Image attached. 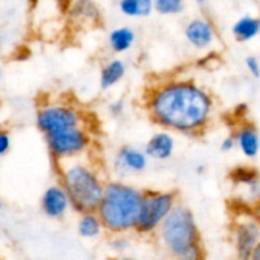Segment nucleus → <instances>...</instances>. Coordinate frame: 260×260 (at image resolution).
<instances>
[{"instance_id":"f3484780","label":"nucleus","mask_w":260,"mask_h":260,"mask_svg":"<svg viewBox=\"0 0 260 260\" xmlns=\"http://www.w3.org/2000/svg\"><path fill=\"white\" fill-rule=\"evenodd\" d=\"M76 233L83 239H96L106 233L102 223L101 218L96 212H86L79 215L78 222H76Z\"/></svg>"},{"instance_id":"5701e85b","label":"nucleus","mask_w":260,"mask_h":260,"mask_svg":"<svg viewBox=\"0 0 260 260\" xmlns=\"http://www.w3.org/2000/svg\"><path fill=\"white\" fill-rule=\"evenodd\" d=\"M245 66L248 69V71L250 73V75H253L254 78L259 79L260 78V61L256 56L250 55L245 57Z\"/></svg>"},{"instance_id":"ddd939ff","label":"nucleus","mask_w":260,"mask_h":260,"mask_svg":"<svg viewBox=\"0 0 260 260\" xmlns=\"http://www.w3.org/2000/svg\"><path fill=\"white\" fill-rule=\"evenodd\" d=\"M236 141V147L248 159L258 156L260 151V135L258 128L250 122H243L233 132Z\"/></svg>"},{"instance_id":"f257e3e1","label":"nucleus","mask_w":260,"mask_h":260,"mask_svg":"<svg viewBox=\"0 0 260 260\" xmlns=\"http://www.w3.org/2000/svg\"><path fill=\"white\" fill-rule=\"evenodd\" d=\"M144 107L149 118L164 131L200 136L212 123L216 101L197 81L170 78L147 89Z\"/></svg>"},{"instance_id":"7c9ffc66","label":"nucleus","mask_w":260,"mask_h":260,"mask_svg":"<svg viewBox=\"0 0 260 260\" xmlns=\"http://www.w3.org/2000/svg\"><path fill=\"white\" fill-rule=\"evenodd\" d=\"M108 260H124V259H122V258H118V256H114V258H109Z\"/></svg>"},{"instance_id":"f03ea898","label":"nucleus","mask_w":260,"mask_h":260,"mask_svg":"<svg viewBox=\"0 0 260 260\" xmlns=\"http://www.w3.org/2000/svg\"><path fill=\"white\" fill-rule=\"evenodd\" d=\"M88 155L55 162L58 183L68 193L71 210L79 215L95 212L107 183L99 165L86 160Z\"/></svg>"},{"instance_id":"9b49d317","label":"nucleus","mask_w":260,"mask_h":260,"mask_svg":"<svg viewBox=\"0 0 260 260\" xmlns=\"http://www.w3.org/2000/svg\"><path fill=\"white\" fill-rule=\"evenodd\" d=\"M184 37L192 47L206 50L216 41V28L208 18H192L184 27Z\"/></svg>"},{"instance_id":"c85d7f7f","label":"nucleus","mask_w":260,"mask_h":260,"mask_svg":"<svg viewBox=\"0 0 260 260\" xmlns=\"http://www.w3.org/2000/svg\"><path fill=\"white\" fill-rule=\"evenodd\" d=\"M4 208H5L4 202H3V200H2V198H0V215H2V212H3V211H4Z\"/></svg>"},{"instance_id":"72a5a7b5","label":"nucleus","mask_w":260,"mask_h":260,"mask_svg":"<svg viewBox=\"0 0 260 260\" xmlns=\"http://www.w3.org/2000/svg\"><path fill=\"white\" fill-rule=\"evenodd\" d=\"M0 47H2V40H0Z\"/></svg>"},{"instance_id":"412c9836","label":"nucleus","mask_w":260,"mask_h":260,"mask_svg":"<svg viewBox=\"0 0 260 260\" xmlns=\"http://www.w3.org/2000/svg\"><path fill=\"white\" fill-rule=\"evenodd\" d=\"M185 2L183 0H155L154 10L161 15H177L185 10Z\"/></svg>"},{"instance_id":"423d86ee","label":"nucleus","mask_w":260,"mask_h":260,"mask_svg":"<svg viewBox=\"0 0 260 260\" xmlns=\"http://www.w3.org/2000/svg\"><path fill=\"white\" fill-rule=\"evenodd\" d=\"M45 142L55 164L88 155L93 145V139L88 127L84 124L45 135Z\"/></svg>"},{"instance_id":"4be33fe9","label":"nucleus","mask_w":260,"mask_h":260,"mask_svg":"<svg viewBox=\"0 0 260 260\" xmlns=\"http://www.w3.org/2000/svg\"><path fill=\"white\" fill-rule=\"evenodd\" d=\"M108 245L117 254H123L131 246V240L127 235H111V240L108 241Z\"/></svg>"},{"instance_id":"2f4dec72","label":"nucleus","mask_w":260,"mask_h":260,"mask_svg":"<svg viewBox=\"0 0 260 260\" xmlns=\"http://www.w3.org/2000/svg\"><path fill=\"white\" fill-rule=\"evenodd\" d=\"M2 106H3V101H2V98H0V109H2Z\"/></svg>"},{"instance_id":"393cba45","label":"nucleus","mask_w":260,"mask_h":260,"mask_svg":"<svg viewBox=\"0 0 260 260\" xmlns=\"http://www.w3.org/2000/svg\"><path fill=\"white\" fill-rule=\"evenodd\" d=\"M124 109H126V102L122 98H118L116 99V101L111 102V104L108 106L109 114H111L112 117H114V118L121 117L122 114L124 113Z\"/></svg>"},{"instance_id":"dca6fc26","label":"nucleus","mask_w":260,"mask_h":260,"mask_svg":"<svg viewBox=\"0 0 260 260\" xmlns=\"http://www.w3.org/2000/svg\"><path fill=\"white\" fill-rule=\"evenodd\" d=\"M260 18L254 15H243L231 27V33L238 42H249L258 37Z\"/></svg>"},{"instance_id":"f8f14e48","label":"nucleus","mask_w":260,"mask_h":260,"mask_svg":"<svg viewBox=\"0 0 260 260\" xmlns=\"http://www.w3.org/2000/svg\"><path fill=\"white\" fill-rule=\"evenodd\" d=\"M144 152L149 159L165 161L175 152V139L172 132L161 129L152 134L144 145Z\"/></svg>"},{"instance_id":"6e6552de","label":"nucleus","mask_w":260,"mask_h":260,"mask_svg":"<svg viewBox=\"0 0 260 260\" xmlns=\"http://www.w3.org/2000/svg\"><path fill=\"white\" fill-rule=\"evenodd\" d=\"M230 236L236 259L250 260L260 244V221L250 210L240 207L231 221Z\"/></svg>"},{"instance_id":"7ed1b4c3","label":"nucleus","mask_w":260,"mask_h":260,"mask_svg":"<svg viewBox=\"0 0 260 260\" xmlns=\"http://www.w3.org/2000/svg\"><path fill=\"white\" fill-rule=\"evenodd\" d=\"M155 235L170 260H206L196 216L184 203L179 202L173 208Z\"/></svg>"},{"instance_id":"c756f323","label":"nucleus","mask_w":260,"mask_h":260,"mask_svg":"<svg viewBox=\"0 0 260 260\" xmlns=\"http://www.w3.org/2000/svg\"><path fill=\"white\" fill-rule=\"evenodd\" d=\"M3 75H4V70H3V66L0 65V79L3 78Z\"/></svg>"},{"instance_id":"a878e982","label":"nucleus","mask_w":260,"mask_h":260,"mask_svg":"<svg viewBox=\"0 0 260 260\" xmlns=\"http://www.w3.org/2000/svg\"><path fill=\"white\" fill-rule=\"evenodd\" d=\"M235 147H236V141H235V137H234L233 132L221 140L220 150L222 152H230V151H233Z\"/></svg>"},{"instance_id":"1a4fd4ad","label":"nucleus","mask_w":260,"mask_h":260,"mask_svg":"<svg viewBox=\"0 0 260 260\" xmlns=\"http://www.w3.org/2000/svg\"><path fill=\"white\" fill-rule=\"evenodd\" d=\"M149 157L142 147L135 145H122L116 150L112 159V172L117 180H123L144 173L149 167Z\"/></svg>"},{"instance_id":"4468645a","label":"nucleus","mask_w":260,"mask_h":260,"mask_svg":"<svg viewBox=\"0 0 260 260\" xmlns=\"http://www.w3.org/2000/svg\"><path fill=\"white\" fill-rule=\"evenodd\" d=\"M127 73V66L122 58L114 57L107 61L101 69L99 85L102 90H108L123 80Z\"/></svg>"},{"instance_id":"b1692460","label":"nucleus","mask_w":260,"mask_h":260,"mask_svg":"<svg viewBox=\"0 0 260 260\" xmlns=\"http://www.w3.org/2000/svg\"><path fill=\"white\" fill-rule=\"evenodd\" d=\"M12 147V137L8 129L0 128V156H4L10 151Z\"/></svg>"},{"instance_id":"a211bd4d","label":"nucleus","mask_w":260,"mask_h":260,"mask_svg":"<svg viewBox=\"0 0 260 260\" xmlns=\"http://www.w3.org/2000/svg\"><path fill=\"white\" fill-rule=\"evenodd\" d=\"M118 9L129 18H146L155 12L152 0H121Z\"/></svg>"},{"instance_id":"2eb2a0df","label":"nucleus","mask_w":260,"mask_h":260,"mask_svg":"<svg viewBox=\"0 0 260 260\" xmlns=\"http://www.w3.org/2000/svg\"><path fill=\"white\" fill-rule=\"evenodd\" d=\"M107 41L114 53H124L131 50L136 42V32L129 25H119L109 32Z\"/></svg>"},{"instance_id":"6ab92c4d","label":"nucleus","mask_w":260,"mask_h":260,"mask_svg":"<svg viewBox=\"0 0 260 260\" xmlns=\"http://www.w3.org/2000/svg\"><path fill=\"white\" fill-rule=\"evenodd\" d=\"M260 175L258 170L251 167H245V165L234 168L233 170H230V174H229L230 182L233 183L235 188H240L244 187V185L250 184L251 182L258 179Z\"/></svg>"},{"instance_id":"20e7f679","label":"nucleus","mask_w":260,"mask_h":260,"mask_svg":"<svg viewBox=\"0 0 260 260\" xmlns=\"http://www.w3.org/2000/svg\"><path fill=\"white\" fill-rule=\"evenodd\" d=\"M144 192L123 180H107L103 198L95 211L106 233L127 235L136 230Z\"/></svg>"},{"instance_id":"9d476101","label":"nucleus","mask_w":260,"mask_h":260,"mask_svg":"<svg viewBox=\"0 0 260 260\" xmlns=\"http://www.w3.org/2000/svg\"><path fill=\"white\" fill-rule=\"evenodd\" d=\"M41 210L43 215L52 220H61L71 210V203L68 193L60 183L51 184L43 190L41 197Z\"/></svg>"},{"instance_id":"0eeeda50","label":"nucleus","mask_w":260,"mask_h":260,"mask_svg":"<svg viewBox=\"0 0 260 260\" xmlns=\"http://www.w3.org/2000/svg\"><path fill=\"white\" fill-rule=\"evenodd\" d=\"M83 112L66 102H52L41 106L36 112V126L45 135L73 127L84 126Z\"/></svg>"},{"instance_id":"cd10ccee","label":"nucleus","mask_w":260,"mask_h":260,"mask_svg":"<svg viewBox=\"0 0 260 260\" xmlns=\"http://www.w3.org/2000/svg\"><path fill=\"white\" fill-rule=\"evenodd\" d=\"M250 260H260V244L256 246V249L253 251V254H251Z\"/></svg>"},{"instance_id":"39448f33","label":"nucleus","mask_w":260,"mask_h":260,"mask_svg":"<svg viewBox=\"0 0 260 260\" xmlns=\"http://www.w3.org/2000/svg\"><path fill=\"white\" fill-rule=\"evenodd\" d=\"M178 203L179 194L175 190H145L135 233L140 235L156 234L157 229Z\"/></svg>"},{"instance_id":"bb28decb","label":"nucleus","mask_w":260,"mask_h":260,"mask_svg":"<svg viewBox=\"0 0 260 260\" xmlns=\"http://www.w3.org/2000/svg\"><path fill=\"white\" fill-rule=\"evenodd\" d=\"M250 211H251V213H253V215L255 216V217L260 221V201H259L258 203H256L255 206H254L253 208H251Z\"/></svg>"},{"instance_id":"aec40b11","label":"nucleus","mask_w":260,"mask_h":260,"mask_svg":"<svg viewBox=\"0 0 260 260\" xmlns=\"http://www.w3.org/2000/svg\"><path fill=\"white\" fill-rule=\"evenodd\" d=\"M69 8H70V12L79 19L89 20L96 19L98 15L101 17V10L91 2H76L69 4Z\"/></svg>"},{"instance_id":"473e14b6","label":"nucleus","mask_w":260,"mask_h":260,"mask_svg":"<svg viewBox=\"0 0 260 260\" xmlns=\"http://www.w3.org/2000/svg\"><path fill=\"white\" fill-rule=\"evenodd\" d=\"M258 37H259V40H260V28H259V35H258Z\"/></svg>"}]
</instances>
